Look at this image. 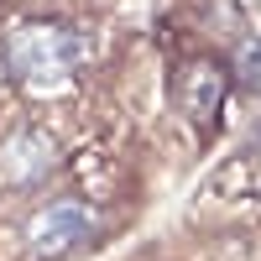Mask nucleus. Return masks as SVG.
<instances>
[{
  "mask_svg": "<svg viewBox=\"0 0 261 261\" xmlns=\"http://www.w3.org/2000/svg\"><path fill=\"white\" fill-rule=\"evenodd\" d=\"M172 99L183 105L188 120L209 125L214 110H220V99H225V68H220V63H209V58L183 63V68H178V84H172Z\"/></svg>",
  "mask_w": 261,
  "mask_h": 261,
  "instance_id": "3",
  "label": "nucleus"
},
{
  "mask_svg": "<svg viewBox=\"0 0 261 261\" xmlns=\"http://www.w3.org/2000/svg\"><path fill=\"white\" fill-rule=\"evenodd\" d=\"M89 235H94V220H89V209H84L79 199H58L47 209H37L32 220H27V256L32 261H63V256H73L79 246H89Z\"/></svg>",
  "mask_w": 261,
  "mask_h": 261,
  "instance_id": "2",
  "label": "nucleus"
},
{
  "mask_svg": "<svg viewBox=\"0 0 261 261\" xmlns=\"http://www.w3.org/2000/svg\"><path fill=\"white\" fill-rule=\"evenodd\" d=\"M84 68V37L63 21H21L6 37V73L27 89H58Z\"/></svg>",
  "mask_w": 261,
  "mask_h": 261,
  "instance_id": "1",
  "label": "nucleus"
},
{
  "mask_svg": "<svg viewBox=\"0 0 261 261\" xmlns=\"http://www.w3.org/2000/svg\"><path fill=\"white\" fill-rule=\"evenodd\" d=\"M53 162H58V151H53V141L42 136V130H16V136L0 146V172H6L16 188L42 183L53 172Z\"/></svg>",
  "mask_w": 261,
  "mask_h": 261,
  "instance_id": "4",
  "label": "nucleus"
},
{
  "mask_svg": "<svg viewBox=\"0 0 261 261\" xmlns=\"http://www.w3.org/2000/svg\"><path fill=\"white\" fill-rule=\"evenodd\" d=\"M241 84L246 89H261V42H251L241 53Z\"/></svg>",
  "mask_w": 261,
  "mask_h": 261,
  "instance_id": "5",
  "label": "nucleus"
}]
</instances>
